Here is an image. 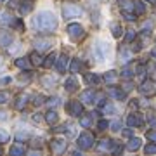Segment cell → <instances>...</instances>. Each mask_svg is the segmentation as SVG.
<instances>
[{
	"instance_id": "f35d334b",
	"label": "cell",
	"mask_w": 156,
	"mask_h": 156,
	"mask_svg": "<svg viewBox=\"0 0 156 156\" xmlns=\"http://www.w3.org/2000/svg\"><path fill=\"white\" fill-rule=\"evenodd\" d=\"M9 140V134H7L5 130H0V144H4Z\"/></svg>"
},
{
	"instance_id": "f1b7e54d",
	"label": "cell",
	"mask_w": 156,
	"mask_h": 156,
	"mask_svg": "<svg viewBox=\"0 0 156 156\" xmlns=\"http://www.w3.org/2000/svg\"><path fill=\"white\" fill-rule=\"evenodd\" d=\"M80 125H82L83 128H89L90 125H92V118H90L89 115H85V116H82V118H80Z\"/></svg>"
},
{
	"instance_id": "52a82bcc",
	"label": "cell",
	"mask_w": 156,
	"mask_h": 156,
	"mask_svg": "<svg viewBox=\"0 0 156 156\" xmlns=\"http://www.w3.org/2000/svg\"><path fill=\"white\" fill-rule=\"evenodd\" d=\"M66 108H68V111H69V115H73V116H80L83 113V104L80 101H71Z\"/></svg>"
},
{
	"instance_id": "e0dca14e",
	"label": "cell",
	"mask_w": 156,
	"mask_h": 156,
	"mask_svg": "<svg viewBox=\"0 0 156 156\" xmlns=\"http://www.w3.org/2000/svg\"><path fill=\"white\" fill-rule=\"evenodd\" d=\"M57 120H59V115H57V111H54V109H50V111L45 115V122L49 123V125H56Z\"/></svg>"
},
{
	"instance_id": "277c9868",
	"label": "cell",
	"mask_w": 156,
	"mask_h": 156,
	"mask_svg": "<svg viewBox=\"0 0 156 156\" xmlns=\"http://www.w3.org/2000/svg\"><path fill=\"white\" fill-rule=\"evenodd\" d=\"M66 31H68V35H69L71 38H75V40H80V38H82V37L85 35L83 28H82L78 23H71V24H68Z\"/></svg>"
},
{
	"instance_id": "5bb4252c",
	"label": "cell",
	"mask_w": 156,
	"mask_h": 156,
	"mask_svg": "<svg viewBox=\"0 0 156 156\" xmlns=\"http://www.w3.org/2000/svg\"><path fill=\"white\" fill-rule=\"evenodd\" d=\"M64 89L68 90V92H75V90L78 89V82H76V78L75 76H69L66 80V82H64Z\"/></svg>"
},
{
	"instance_id": "603a6c76",
	"label": "cell",
	"mask_w": 156,
	"mask_h": 156,
	"mask_svg": "<svg viewBox=\"0 0 156 156\" xmlns=\"http://www.w3.org/2000/svg\"><path fill=\"white\" fill-rule=\"evenodd\" d=\"M134 12L135 14H144L146 12V5H144V2H134Z\"/></svg>"
},
{
	"instance_id": "680465c9",
	"label": "cell",
	"mask_w": 156,
	"mask_h": 156,
	"mask_svg": "<svg viewBox=\"0 0 156 156\" xmlns=\"http://www.w3.org/2000/svg\"><path fill=\"white\" fill-rule=\"evenodd\" d=\"M33 120H35V122H42V116H40L38 113H37V115L33 116Z\"/></svg>"
},
{
	"instance_id": "836d02e7",
	"label": "cell",
	"mask_w": 156,
	"mask_h": 156,
	"mask_svg": "<svg viewBox=\"0 0 156 156\" xmlns=\"http://www.w3.org/2000/svg\"><path fill=\"white\" fill-rule=\"evenodd\" d=\"M122 26H120V24H113V37H115V38H118V37H122Z\"/></svg>"
},
{
	"instance_id": "816d5d0a",
	"label": "cell",
	"mask_w": 156,
	"mask_h": 156,
	"mask_svg": "<svg viewBox=\"0 0 156 156\" xmlns=\"http://www.w3.org/2000/svg\"><path fill=\"white\" fill-rule=\"evenodd\" d=\"M19 5H21V4H19V0H11V4H9V7H11V9H14V7L17 9Z\"/></svg>"
},
{
	"instance_id": "f6af8a7d",
	"label": "cell",
	"mask_w": 156,
	"mask_h": 156,
	"mask_svg": "<svg viewBox=\"0 0 156 156\" xmlns=\"http://www.w3.org/2000/svg\"><path fill=\"white\" fill-rule=\"evenodd\" d=\"M9 101V94L7 92H0V104H5Z\"/></svg>"
},
{
	"instance_id": "7c38bea8",
	"label": "cell",
	"mask_w": 156,
	"mask_h": 156,
	"mask_svg": "<svg viewBox=\"0 0 156 156\" xmlns=\"http://www.w3.org/2000/svg\"><path fill=\"white\" fill-rule=\"evenodd\" d=\"M80 99H82V102H83V104H90V102H94V99H95V92L92 89L85 90Z\"/></svg>"
},
{
	"instance_id": "6125c7cd",
	"label": "cell",
	"mask_w": 156,
	"mask_h": 156,
	"mask_svg": "<svg viewBox=\"0 0 156 156\" xmlns=\"http://www.w3.org/2000/svg\"><path fill=\"white\" fill-rule=\"evenodd\" d=\"M146 2H151V4H154L156 0H146Z\"/></svg>"
},
{
	"instance_id": "d4e9b609",
	"label": "cell",
	"mask_w": 156,
	"mask_h": 156,
	"mask_svg": "<svg viewBox=\"0 0 156 156\" xmlns=\"http://www.w3.org/2000/svg\"><path fill=\"white\" fill-rule=\"evenodd\" d=\"M9 153H11L12 156H23L24 154V147H23V146H12L11 147V151H9Z\"/></svg>"
},
{
	"instance_id": "ac0fdd59",
	"label": "cell",
	"mask_w": 156,
	"mask_h": 156,
	"mask_svg": "<svg viewBox=\"0 0 156 156\" xmlns=\"http://www.w3.org/2000/svg\"><path fill=\"white\" fill-rule=\"evenodd\" d=\"M140 144H142V140H140L139 137H132V139L128 140L127 149H128V151H137V149L140 147Z\"/></svg>"
},
{
	"instance_id": "db71d44e",
	"label": "cell",
	"mask_w": 156,
	"mask_h": 156,
	"mask_svg": "<svg viewBox=\"0 0 156 156\" xmlns=\"http://www.w3.org/2000/svg\"><path fill=\"white\" fill-rule=\"evenodd\" d=\"M122 151H123V147H122V146H118V147H115V149H113V153H115V154H120Z\"/></svg>"
},
{
	"instance_id": "484cf974",
	"label": "cell",
	"mask_w": 156,
	"mask_h": 156,
	"mask_svg": "<svg viewBox=\"0 0 156 156\" xmlns=\"http://www.w3.org/2000/svg\"><path fill=\"white\" fill-rule=\"evenodd\" d=\"M56 54H54V52H52V54H49V57H47V59H45L44 62H42V64H44V68H50V66H54V62H56Z\"/></svg>"
},
{
	"instance_id": "91938a15",
	"label": "cell",
	"mask_w": 156,
	"mask_h": 156,
	"mask_svg": "<svg viewBox=\"0 0 156 156\" xmlns=\"http://www.w3.org/2000/svg\"><path fill=\"white\" fill-rule=\"evenodd\" d=\"M0 120H7V113H0Z\"/></svg>"
},
{
	"instance_id": "8fae6325",
	"label": "cell",
	"mask_w": 156,
	"mask_h": 156,
	"mask_svg": "<svg viewBox=\"0 0 156 156\" xmlns=\"http://www.w3.org/2000/svg\"><path fill=\"white\" fill-rule=\"evenodd\" d=\"M50 45H52V42H50L49 38H44V40H35V47H37V50H42V52L49 50V49H50Z\"/></svg>"
},
{
	"instance_id": "30bf717a",
	"label": "cell",
	"mask_w": 156,
	"mask_h": 156,
	"mask_svg": "<svg viewBox=\"0 0 156 156\" xmlns=\"http://www.w3.org/2000/svg\"><path fill=\"white\" fill-rule=\"evenodd\" d=\"M26 104H28V94H24V92H23V94H19L16 97L14 108H16V109H24V106H26Z\"/></svg>"
},
{
	"instance_id": "1f68e13d",
	"label": "cell",
	"mask_w": 156,
	"mask_h": 156,
	"mask_svg": "<svg viewBox=\"0 0 156 156\" xmlns=\"http://www.w3.org/2000/svg\"><path fill=\"white\" fill-rule=\"evenodd\" d=\"M54 82H56L54 78H49V76H44V78H42V83H44L45 87H47V89H52V85H54Z\"/></svg>"
},
{
	"instance_id": "44dd1931",
	"label": "cell",
	"mask_w": 156,
	"mask_h": 156,
	"mask_svg": "<svg viewBox=\"0 0 156 156\" xmlns=\"http://www.w3.org/2000/svg\"><path fill=\"white\" fill-rule=\"evenodd\" d=\"M85 82L89 85H97L101 82L99 75H95V73H85Z\"/></svg>"
},
{
	"instance_id": "83f0119b",
	"label": "cell",
	"mask_w": 156,
	"mask_h": 156,
	"mask_svg": "<svg viewBox=\"0 0 156 156\" xmlns=\"http://www.w3.org/2000/svg\"><path fill=\"white\" fill-rule=\"evenodd\" d=\"M116 76H118V73L115 71V69H111V71H108L106 75H104V80H106L108 83H113V82L116 80Z\"/></svg>"
},
{
	"instance_id": "2e32d148",
	"label": "cell",
	"mask_w": 156,
	"mask_h": 156,
	"mask_svg": "<svg viewBox=\"0 0 156 156\" xmlns=\"http://www.w3.org/2000/svg\"><path fill=\"white\" fill-rule=\"evenodd\" d=\"M115 146H116V140L104 139V140H101V144L97 146V147H99V151H109V149H113Z\"/></svg>"
},
{
	"instance_id": "9f6ffc18",
	"label": "cell",
	"mask_w": 156,
	"mask_h": 156,
	"mask_svg": "<svg viewBox=\"0 0 156 156\" xmlns=\"http://www.w3.org/2000/svg\"><path fill=\"white\" fill-rule=\"evenodd\" d=\"M149 123H151V127H154V128H156V118L151 116V118H149Z\"/></svg>"
},
{
	"instance_id": "8992f818",
	"label": "cell",
	"mask_w": 156,
	"mask_h": 156,
	"mask_svg": "<svg viewBox=\"0 0 156 156\" xmlns=\"http://www.w3.org/2000/svg\"><path fill=\"white\" fill-rule=\"evenodd\" d=\"M50 149H52V153H54V154H62V153L66 151V140L54 139L52 142H50Z\"/></svg>"
},
{
	"instance_id": "8d00e7d4",
	"label": "cell",
	"mask_w": 156,
	"mask_h": 156,
	"mask_svg": "<svg viewBox=\"0 0 156 156\" xmlns=\"http://www.w3.org/2000/svg\"><path fill=\"white\" fill-rule=\"evenodd\" d=\"M28 137H30L28 132H16V139L17 140H26Z\"/></svg>"
},
{
	"instance_id": "03108f58",
	"label": "cell",
	"mask_w": 156,
	"mask_h": 156,
	"mask_svg": "<svg viewBox=\"0 0 156 156\" xmlns=\"http://www.w3.org/2000/svg\"><path fill=\"white\" fill-rule=\"evenodd\" d=\"M0 153H2V149H0Z\"/></svg>"
},
{
	"instance_id": "6f0895ef",
	"label": "cell",
	"mask_w": 156,
	"mask_h": 156,
	"mask_svg": "<svg viewBox=\"0 0 156 156\" xmlns=\"http://www.w3.org/2000/svg\"><path fill=\"white\" fill-rule=\"evenodd\" d=\"M140 49H142V47H140V44H134V52H139Z\"/></svg>"
},
{
	"instance_id": "d6a6232c",
	"label": "cell",
	"mask_w": 156,
	"mask_h": 156,
	"mask_svg": "<svg viewBox=\"0 0 156 156\" xmlns=\"http://www.w3.org/2000/svg\"><path fill=\"white\" fill-rule=\"evenodd\" d=\"M122 76L123 78H127V80H128V78H132V76H134V71H132V69H130V68H123V69H122Z\"/></svg>"
},
{
	"instance_id": "e7e4bbea",
	"label": "cell",
	"mask_w": 156,
	"mask_h": 156,
	"mask_svg": "<svg viewBox=\"0 0 156 156\" xmlns=\"http://www.w3.org/2000/svg\"><path fill=\"white\" fill-rule=\"evenodd\" d=\"M0 16H2V12H0Z\"/></svg>"
},
{
	"instance_id": "6da1fadb",
	"label": "cell",
	"mask_w": 156,
	"mask_h": 156,
	"mask_svg": "<svg viewBox=\"0 0 156 156\" xmlns=\"http://www.w3.org/2000/svg\"><path fill=\"white\" fill-rule=\"evenodd\" d=\"M35 26L40 33H52L57 28V19L56 16L49 11H42L38 16L35 17Z\"/></svg>"
},
{
	"instance_id": "4fadbf2b",
	"label": "cell",
	"mask_w": 156,
	"mask_h": 156,
	"mask_svg": "<svg viewBox=\"0 0 156 156\" xmlns=\"http://www.w3.org/2000/svg\"><path fill=\"white\" fill-rule=\"evenodd\" d=\"M66 66H68V56L66 54H61V56L57 57V71L64 73L66 71Z\"/></svg>"
},
{
	"instance_id": "ba28073f",
	"label": "cell",
	"mask_w": 156,
	"mask_h": 156,
	"mask_svg": "<svg viewBox=\"0 0 156 156\" xmlns=\"http://www.w3.org/2000/svg\"><path fill=\"white\" fill-rule=\"evenodd\" d=\"M95 54H97V59H99V61H104L106 56H108V45L99 42V44L95 45Z\"/></svg>"
},
{
	"instance_id": "cb8c5ba5",
	"label": "cell",
	"mask_w": 156,
	"mask_h": 156,
	"mask_svg": "<svg viewBox=\"0 0 156 156\" xmlns=\"http://www.w3.org/2000/svg\"><path fill=\"white\" fill-rule=\"evenodd\" d=\"M80 68H82L80 59H73L71 64H69V73H78V71H80Z\"/></svg>"
},
{
	"instance_id": "94428289",
	"label": "cell",
	"mask_w": 156,
	"mask_h": 156,
	"mask_svg": "<svg viewBox=\"0 0 156 156\" xmlns=\"http://www.w3.org/2000/svg\"><path fill=\"white\" fill-rule=\"evenodd\" d=\"M151 56H153V57H154V59H156V47H154V49H153V50H151Z\"/></svg>"
},
{
	"instance_id": "bcb514c9",
	"label": "cell",
	"mask_w": 156,
	"mask_h": 156,
	"mask_svg": "<svg viewBox=\"0 0 156 156\" xmlns=\"http://www.w3.org/2000/svg\"><path fill=\"white\" fill-rule=\"evenodd\" d=\"M146 137L149 140H153V142H156V130H149V132L146 134Z\"/></svg>"
},
{
	"instance_id": "9a60e30c",
	"label": "cell",
	"mask_w": 156,
	"mask_h": 156,
	"mask_svg": "<svg viewBox=\"0 0 156 156\" xmlns=\"http://www.w3.org/2000/svg\"><path fill=\"white\" fill-rule=\"evenodd\" d=\"M127 125L128 127H140V125H142V118H140L139 115H130V116L127 118Z\"/></svg>"
},
{
	"instance_id": "7bdbcfd3",
	"label": "cell",
	"mask_w": 156,
	"mask_h": 156,
	"mask_svg": "<svg viewBox=\"0 0 156 156\" xmlns=\"http://www.w3.org/2000/svg\"><path fill=\"white\" fill-rule=\"evenodd\" d=\"M42 146H44L42 139H33L31 140V147H35V149H38V147H42Z\"/></svg>"
},
{
	"instance_id": "681fc988",
	"label": "cell",
	"mask_w": 156,
	"mask_h": 156,
	"mask_svg": "<svg viewBox=\"0 0 156 156\" xmlns=\"http://www.w3.org/2000/svg\"><path fill=\"white\" fill-rule=\"evenodd\" d=\"M123 16L127 21H135V14H132V12H123Z\"/></svg>"
},
{
	"instance_id": "5b68a950",
	"label": "cell",
	"mask_w": 156,
	"mask_h": 156,
	"mask_svg": "<svg viewBox=\"0 0 156 156\" xmlns=\"http://www.w3.org/2000/svg\"><path fill=\"white\" fill-rule=\"evenodd\" d=\"M139 90H140V94H144V95H154L156 94V82L154 80H144L140 83Z\"/></svg>"
},
{
	"instance_id": "e575fe53",
	"label": "cell",
	"mask_w": 156,
	"mask_h": 156,
	"mask_svg": "<svg viewBox=\"0 0 156 156\" xmlns=\"http://www.w3.org/2000/svg\"><path fill=\"white\" fill-rule=\"evenodd\" d=\"M19 80H21V82H30V80H31V71H26V73H23V75H19Z\"/></svg>"
},
{
	"instance_id": "ee69618b",
	"label": "cell",
	"mask_w": 156,
	"mask_h": 156,
	"mask_svg": "<svg viewBox=\"0 0 156 156\" xmlns=\"http://www.w3.org/2000/svg\"><path fill=\"white\" fill-rule=\"evenodd\" d=\"M97 127H99V130H106V128L109 127V123H108L106 120H99V123H97Z\"/></svg>"
},
{
	"instance_id": "be15d7a7",
	"label": "cell",
	"mask_w": 156,
	"mask_h": 156,
	"mask_svg": "<svg viewBox=\"0 0 156 156\" xmlns=\"http://www.w3.org/2000/svg\"><path fill=\"white\" fill-rule=\"evenodd\" d=\"M2 2H5V0H0V4H2Z\"/></svg>"
},
{
	"instance_id": "c3c4849f",
	"label": "cell",
	"mask_w": 156,
	"mask_h": 156,
	"mask_svg": "<svg viewBox=\"0 0 156 156\" xmlns=\"http://www.w3.org/2000/svg\"><path fill=\"white\" fill-rule=\"evenodd\" d=\"M120 57H123V61H125V62L130 61V54H128L127 50H122V52H120Z\"/></svg>"
},
{
	"instance_id": "7402d4cb",
	"label": "cell",
	"mask_w": 156,
	"mask_h": 156,
	"mask_svg": "<svg viewBox=\"0 0 156 156\" xmlns=\"http://www.w3.org/2000/svg\"><path fill=\"white\" fill-rule=\"evenodd\" d=\"M123 12H130L134 11V2H130V0H122V4H120Z\"/></svg>"
},
{
	"instance_id": "ab89813d",
	"label": "cell",
	"mask_w": 156,
	"mask_h": 156,
	"mask_svg": "<svg viewBox=\"0 0 156 156\" xmlns=\"http://www.w3.org/2000/svg\"><path fill=\"white\" fill-rule=\"evenodd\" d=\"M102 111H104V113H115V106H113V104H106V102H104V104H102Z\"/></svg>"
},
{
	"instance_id": "f907efd6",
	"label": "cell",
	"mask_w": 156,
	"mask_h": 156,
	"mask_svg": "<svg viewBox=\"0 0 156 156\" xmlns=\"http://www.w3.org/2000/svg\"><path fill=\"white\" fill-rule=\"evenodd\" d=\"M132 89H134V85H132V82H127V83H123V90H125V92H130Z\"/></svg>"
},
{
	"instance_id": "4316f807",
	"label": "cell",
	"mask_w": 156,
	"mask_h": 156,
	"mask_svg": "<svg viewBox=\"0 0 156 156\" xmlns=\"http://www.w3.org/2000/svg\"><path fill=\"white\" fill-rule=\"evenodd\" d=\"M30 61L33 62L35 66H40V64H42V57H40V54H38V50H37V52H33V54H31V56H30Z\"/></svg>"
},
{
	"instance_id": "74e56055",
	"label": "cell",
	"mask_w": 156,
	"mask_h": 156,
	"mask_svg": "<svg viewBox=\"0 0 156 156\" xmlns=\"http://www.w3.org/2000/svg\"><path fill=\"white\" fill-rule=\"evenodd\" d=\"M109 127H111L113 132H120V130H122V123L120 122H113V123H109Z\"/></svg>"
},
{
	"instance_id": "d6986e66",
	"label": "cell",
	"mask_w": 156,
	"mask_h": 156,
	"mask_svg": "<svg viewBox=\"0 0 156 156\" xmlns=\"http://www.w3.org/2000/svg\"><path fill=\"white\" fill-rule=\"evenodd\" d=\"M109 94H111V97H115V99L123 101L127 92H125V90H122V89H116V87H111V89H109Z\"/></svg>"
},
{
	"instance_id": "f5cc1de1",
	"label": "cell",
	"mask_w": 156,
	"mask_h": 156,
	"mask_svg": "<svg viewBox=\"0 0 156 156\" xmlns=\"http://www.w3.org/2000/svg\"><path fill=\"white\" fill-rule=\"evenodd\" d=\"M42 102H45V99H44V97H40V95H37V97H35V104H37V106H40Z\"/></svg>"
},
{
	"instance_id": "7dc6e473",
	"label": "cell",
	"mask_w": 156,
	"mask_h": 156,
	"mask_svg": "<svg viewBox=\"0 0 156 156\" xmlns=\"http://www.w3.org/2000/svg\"><path fill=\"white\" fill-rule=\"evenodd\" d=\"M68 134V137H73L75 135V128H73V125H66V130H64Z\"/></svg>"
},
{
	"instance_id": "b9f144b4",
	"label": "cell",
	"mask_w": 156,
	"mask_h": 156,
	"mask_svg": "<svg viewBox=\"0 0 156 156\" xmlns=\"http://www.w3.org/2000/svg\"><path fill=\"white\" fill-rule=\"evenodd\" d=\"M134 38H135V31L134 30H127V37H125V40H127V42H132Z\"/></svg>"
},
{
	"instance_id": "7a4b0ae2",
	"label": "cell",
	"mask_w": 156,
	"mask_h": 156,
	"mask_svg": "<svg viewBox=\"0 0 156 156\" xmlns=\"http://www.w3.org/2000/svg\"><path fill=\"white\" fill-rule=\"evenodd\" d=\"M82 14H83V11L75 4H64L62 5V17L64 19H75V17H80Z\"/></svg>"
},
{
	"instance_id": "d590c367",
	"label": "cell",
	"mask_w": 156,
	"mask_h": 156,
	"mask_svg": "<svg viewBox=\"0 0 156 156\" xmlns=\"http://www.w3.org/2000/svg\"><path fill=\"white\" fill-rule=\"evenodd\" d=\"M151 30H153V21H146L144 24H142V31H144V33H149Z\"/></svg>"
},
{
	"instance_id": "9c48e42d",
	"label": "cell",
	"mask_w": 156,
	"mask_h": 156,
	"mask_svg": "<svg viewBox=\"0 0 156 156\" xmlns=\"http://www.w3.org/2000/svg\"><path fill=\"white\" fill-rule=\"evenodd\" d=\"M12 45V35L5 30H0V47H9Z\"/></svg>"
},
{
	"instance_id": "4dcf8cb0",
	"label": "cell",
	"mask_w": 156,
	"mask_h": 156,
	"mask_svg": "<svg viewBox=\"0 0 156 156\" xmlns=\"http://www.w3.org/2000/svg\"><path fill=\"white\" fill-rule=\"evenodd\" d=\"M144 153H146V154H156V142L146 146V147H144Z\"/></svg>"
},
{
	"instance_id": "3957f363",
	"label": "cell",
	"mask_w": 156,
	"mask_h": 156,
	"mask_svg": "<svg viewBox=\"0 0 156 156\" xmlns=\"http://www.w3.org/2000/svg\"><path fill=\"white\" fill-rule=\"evenodd\" d=\"M78 147L83 151H89L92 146H94V135L90 134V132H83V134H80L78 137Z\"/></svg>"
},
{
	"instance_id": "60d3db41",
	"label": "cell",
	"mask_w": 156,
	"mask_h": 156,
	"mask_svg": "<svg viewBox=\"0 0 156 156\" xmlns=\"http://www.w3.org/2000/svg\"><path fill=\"white\" fill-rule=\"evenodd\" d=\"M47 104H49L50 108H54V106H59V99H57V97H50L49 101H47Z\"/></svg>"
},
{
	"instance_id": "ffe728a7",
	"label": "cell",
	"mask_w": 156,
	"mask_h": 156,
	"mask_svg": "<svg viewBox=\"0 0 156 156\" xmlns=\"http://www.w3.org/2000/svg\"><path fill=\"white\" fill-rule=\"evenodd\" d=\"M14 64H16L17 68H21V69H30L31 61H30L28 57H19V59H16V61H14Z\"/></svg>"
},
{
	"instance_id": "11a10c76",
	"label": "cell",
	"mask_w": 156,
	"mask_h": 156,
	"mask_svg": "<svg viewBox=\"0 0 156 156\" xmlns=\"http://www.w3.org/2000/svg\"><path fill=\"white\" fill-rule=\"evenodd\" d=\"M137 75H139V76H142V75H144V66H139V68H137Z\"/></svg>"
},
{
	"instance_id": "f546056e",
	"label": "cell",
	"mask_w": 156,
	"mask_h": 156,
	"mask_svg": "<svg viewBox=\"0 0 156 156\" xmlns=\"http://www.w3.org/2000/svg\"><path fill=\"white\" fill-rule=\"evenodd\" d=\"M19 9H21L23 14H28V12H31V9H33V4H31V2H24L23 5H19Z\"/></svg>"
}]
</instances>
